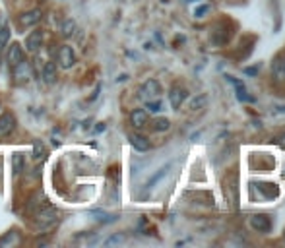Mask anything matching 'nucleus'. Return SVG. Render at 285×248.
I'll use <instances>...</instances> for the list:
<instances>
[{
    "instance_id": "1",
    "label": "nucleus",
    "mask_w": 285,
    "mask_h": 248,
    "mask_svg": "<svg viewBox=\"0 0 285 248\" xmlns=\"http://www.w3.org/2000/svg\"><path fill=\"white\" fill-rule=\"evenodd\" d=\"M58 219H60V213L56 212L53 206H45L41 212H37L35 225L39 227V229L49 231V229H53L54 225L58 223Z\"/></svg>"
},
{
    "instance_id": "2",
    "label": "nucleus",
    "mask_w": 285,
    "mask_h": 248,
    "mask_svg": "<svg viewBox=\"0 0 285 248\" xmlns=\"http://www.w3.org/2000/svg\"><path fill=\"white\" fill-rule=\"evenodd\" d=\"M56 62H58V66H60V68L70 70L72 66L76 64V54H74V51H72V47L62 45V47L58 49V53H56Z\"/></svg>"
},
{
    "instance_id": "3",
    "label": "nucleus",
    "mask_w": 285,
    "mask_h": 248,
    "mask_svg": "<svg viewBox=\"0 0 285 248\" xmlns=\"http://www.w3.org/2000/svg\"><path fill=\"white\" fill-rule=\"evenodd\" d=\"M31 78H33V68H31V64L23 58L21 62H18V64L14 66V80H16V84H27Z\"/></svg>"
},
{
    "instance_id": "4",
    "label": "nucleus",
    "mask_w": 285,
    "mask_h": 248,
    "mask_svg": "<svg viewBox=\"0 0 285 248\" xmlns=\"http://www.w3.org/2000/svg\"><path fill=\"white\" fill-rule=\"evenodd\" d=\"M14 130H16V119H14V115L12 113H2V117H0V140L6 138V136H10Z\"/></svg>"
},
{
    "instance_id": "5",
    "label": "nucleus",
    "mask_w": 285,
    "mask_h": 248,
    "mask_svg": "<svg viewBox=\"0 0 285 248\" xmlns=\"http://www.w3.org/2000/svg\"><path fill=\"white\" fill-rule=\"evenodd\" d=\"M43 41H45V33L41 29H35L33 33H29L25 39V49L29 53H37L41 47H43Z\"/></svg>"
},
{
    "instance_id": "6",
    "label": "nucleus",
    "mask_w": 285,
    "mask_h": 248,
    "mask_svg": "<svg viewBox=\"0 0 285 248\" xmlns=\"http://www.w3.org/2000/svg\"><path fill=\"white\" fill-rule=\"evenodd\" d=\"M25 58V53H23V47L19 43H12L10 49H8V62L10 66H16L18 62H21Z\"/></svg>"
},
{
    "instance_id": "7",
    "label": "nucleus",
    "mask_w": 285,
    "mask_h": 248,
    "mask_svg": "<svg viewBox=\"0 0 285 248\" xmlns=\"http://www.w3.org/2000/svg\"><path fill=\"white\" fill-rule=\"evenodd\" d=\"M39 21H41V10H29V12L19 16V25L21 27H33Z\"/></svg>"
},
{
    "instance_id": "8",
    "label": "nucleus",
    "mask_w": 285,
    "mask_h": 248,
    "mask_svg": "<svg viewBox=\"0 0 285 248\" xmlns=\"http://www.w3.org/2000/svg\"><path fill=\"white\" fill-rule=\"evenodd\" d=\"M250 223H252L254 229L260 231V233H268L270 227H272V221H270V217H266V215H254Z\"/></svg>"
},
{
    "instance_id": "9",
    "label": "nucleus",
    "mask_w": 285,
    "mask_h": 248,
    "mask_svg": "<svg viewBox=\"0 0 285 248\" xmlns=\"http://www.w3.org/2000/svg\"><path fill=\"white\" fill-rule=\"evenodd\" d=\"M130 143L138 151H147L149 149V140L145 136H142V134H130Z\"/></svg>"
},
{
    "instance_id": "10",
    "label": "nucleus",
    "mask_w": 285,
    "mask_h": 248,
    "mask_svg": "<svg viewBox=\"0 0 285 248\" xmlns=\"http://www.w3.org/2000/svg\"><path fill=\"white\" fill-rule=\"evenodd\" d=\"M130 123H132V126H136V128H142L147 123V113L143 109H134L132 115H130Z\"/></svg>"
},
{
    "instance_id": "11",
    "label": "nucleus",
    "mask_w": 285,
    "mask_h": 248,
    "mask_svg": "<svg viewBox=\"0 0 285 248\" xmlns=\"http://www.w3.org/2000/svg\"><path fill=\"white\" fill-rule=\"evenodd\" d=\"M142 93H143V97H157V95L161 93L159 84H157L155 80H147V82L143 84Z\"/></svg>"
},
{
    "instance_id": "12",
    "label": "nucleus",
    "mask_w": 285,
    "mask_h": 248,
    "mask_svg": "<svg viewBox=\"0 0 285 248\" xmlns=\"http://www.w3.org/2000/svg\"><path fill=\"white\" fill-rule=\"evenodd\" d=\"M169 99H171V105H173V109H178V107L182 105V101L186 99V91H184V89H180V88L171 89Z\"/></svg>"
},
{
    "instance_id": "13",
    "label": "nucleus",
    "mask_w": 285,
    "mask_h": 248,
    "mask_svg": "<svg viewBox=\"0 0 285 248\" xmlns=\"http://www.w3.org/2000/svg\"><path fill=\"white\" fill-rule=\"evenodd\" d=\"M43 80L45 84H54L56 82V64L54 62H47L43 68Z\"/></svg>"
},
{
    "instance_id": "14",
    "label": "nucleus",
    "mask_w": 285,
    "mask_h": 248,
    "mask_svg": "<svg viewBox=\"0 0 285 248\" xmlns=\"http://www.w3.org/2000/svg\"><path fill=\"white\" fill-rule=\"evenodd\" d=\"M45 155H47V145L41 142V140H35L33 142V161L41 163V161L45 159Z\"/></svg>"
},
{
    "instance_id": "15",
    "label": "nucleus",
    "mask_w": 285,
    "mask_h": 248,
    "mask_svg": "<svg viewBox=\"0 0 285 248\" xmlns=\"http://www.w3.org/2000/svg\"><path fill=\"white\" fill-rule=\"evenodd\" d=\"M74 31H76V23H74V19H64V21H62V25H60V35L72 37L74 35Z\"/></svg>"
},
{
    "instance_id": "16",
    "label": "nucleus",
    "mask_w": 285,
    "mask_h": 248,
    "mask_svg": "<svg viewBox=\"0 0 285 248\" xmlns=\"http://www.w3.org/2000/svg\"><path fill=\"white\" fill-rule=\"evenodd\" d=\"M167 128H169V121L167 119H155V123H153V130L155 132H163Z\"/></svg>"
},
{
    "instance_id": "17",
    "label": "nucleus",
    "mask_w": 285,
    "mask_h": 248,
    "mask_svg": "<svg viewBox=\"0 0 285 248\" xmlns=\"http://www.w3.org/2000/svg\"><path fill=\"white\" fill-rule=\"evenodd\" d=\"M8 39H10V27H8V25H4V27L0 29V49L8 43Z\"/></svg>"
},
{
    "instance_id": "18",
    "label": "nucleus",
    "mask_w": 285,
    "mask_h": 248,
    "mask_svg": "<svg viewBox=\"0 0 285 248\" xmlns=\"http://www.w3.org/2000/svg\"><path fill=\"white\" fill-rule=\"evenodd\" d=\"M21 169H23V157H21V153H16V157H14V173L21 175Z\"/></svg>"
},
{
    "instance_id": "19",
    "label": "nucleus",
    "mask_w": 285,
    "mask_h": 248,
    "mask_svg": "<svg viewBox=\"0 0 285 248\" xmlns=\"http://www.w3.org/2000/svg\"><path fill=\"white\" fill-rule=\"evenodd\" d=\"M123 241H125V237H123V235H115V237H111V239H109L105 245H107V247H113V245H117V243H123Z\"/></svg>"
},
{
    "instance_id": "20",
    "label": "nucleus",
    "mask_w": 285,
    "mask_h": 248,
    "mask_svg": "<svg viewBox=\"0 0 285 248\" xmlns=\"http://www.w3.org/2000/svg\"><path fill=\"white\" fill-rule=\"evenodd\" d=\"M147 109H149L151 113H159V111H161V103H159V101H149V103H147Z\"/></svg>"
},
{
    "instance_id": "21",
    "label": "nucleus",
    "mask_w": 285,
    "mask_h": 248,
    "mask_svg": "<svg viewBox=\"0 0 285 248\" xmlns=\"http://www.w3.org/2000/svg\"><path fill=\"white\" fill-rule=\"evenodd\" d=\"M200 105H204V97H200V99H194V101H192V109H198V107Z\"/></svg>"
},
{
    "instance_id": "22",
    "label": "nucleus",
    "mask_w": 285,
    "mask_h": 248,
    "mask_svg": "<svg viewBox=\"0 0 285 248\" xmlns=\"http://www.w3.org/2000/svg\"><path fill=\"white\" fill-rule=\"evenodd\" d=\"M4 25H6V16H4V14H0V29H2Z\"/></svg>"
},
{
    "instance_id": "23",
    "label": "nucleus",
    "mask_w": 285,
    "mask_h": 248,
    "mask_svg": "<svg viewBox=\"0 0 285 248\" xmlns=\"http://www.w3.org/2000/svg\"><path fill=\"white\" fill-rule=\"evenodd\" d=\"M278 140H280V143H282V145H284V147H285V134H284V136H280Z\"/></svg>"
},
{
    "instance_id": "24",
    "label": "nucleus",
    "mask_w": 285,
    "mask_h": 248,
    "mask_svg": "<svg viewBox=\"0 0 285 248\" xmlns=\"http://www.w3.org/2000/svg\"><path fill=\"white\" fill-rule=\"evenodd\" d=\"M0 62H2V58H0Z\"/></svg>"
}]
</instances>
